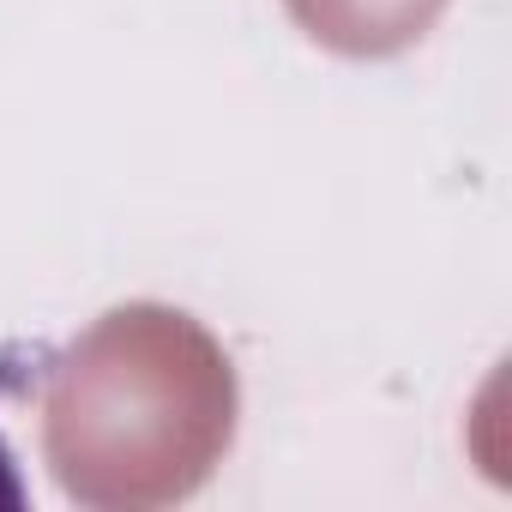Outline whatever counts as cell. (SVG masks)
<instances>
[{
    "instance_id": "6da1fadb",
    "label": "cell",
    "mask_w": 512,
    "mask_h": 512,
    "mask_svg": "<svg viewBox=\"0 0 512 512\" xmlns=\"http://www.w3.org/2000/svg\"><path fill=\"white\" fill-rule=\"evenodd\" d=\"M241 386L181 308L121 302L43 380V458L73 506L157 512L193 500L235 446Z\"/></svg>"
},
{
    "instance_id": "7a4b0ae2",
    "label": "cell",
    "mask_w": 512,
    "mask_h": 512,
    "mask_svg": "<svg viewBox=\"0 0 512 512\" xmlns=\"http://www.w3.org/2000/svg\"><path fill=\"white\" fill-rule=\"evenodd\" d=\"M284 13L332 55L386 61L416 49L440 25L446 0H284Z\"/></svg>"
},
{
    "instance_id": "3957f363",
    "label": "cell",
    "mask_w": 512,
    "mask_h": 512,
    "mask_svg": "<svg viewBox=\"0 0 512 512\" xmlns=\"http://www.w3.org/2000/svg\"><path fill=\"white\" fill-rule=\"evenodd\" d=\"M25 506V482H19V464L7 452V440H0V512H19Z\"/></svg>"
}]
</instances>
